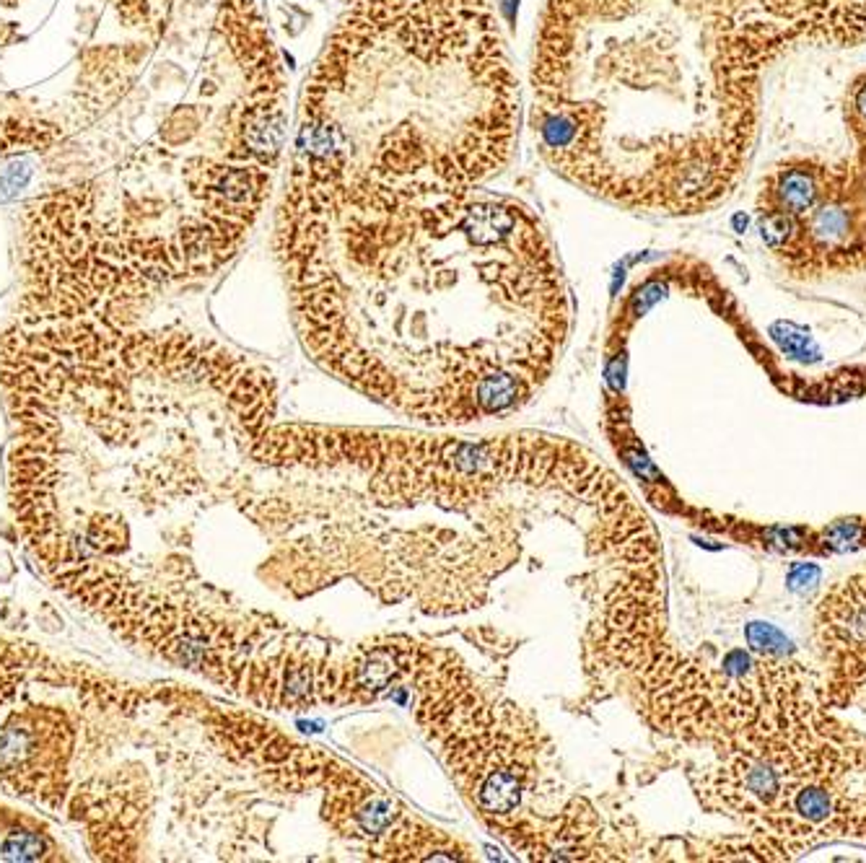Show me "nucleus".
<instances>
[{
	"label": "nucleus",
	"mask_w": 866,
	"mask_h": 863,
	"mask_svg": "<svg viewBox=\"0 0 866 863\" xmlns=\"http://www.w3.org/2000/svg\"><path fill=\"white\" fill-rule=\"evenodd\" d=\"M524 115L493 0H359L304 76L286 174L397 195L485 187Z\"/></svg>",
	"instance_id": "7ed1b4c3"
},
{
	"label": "nucleus",
	"mask_w": 866,
	"mask_h": 863,
	"mask_svg": "<svg viewBox=\"0 0 866 863\" xmlns=\"http://www.w3.org/2000/svg\"><path fill=\"white\" fill-rule=\"evenodd\" d=\"M771 335H773V340L781 345V351L786 356L799 358V360H814L817 358V348H814L806 329L797 327L791 322H778V325L771 327Z\"/></svg>",
	"instance_id": "9d476101"
},
{
	"label": "nucleus",
	"mask_w": 866,
	"mask_h": 863,
	"mask_svg": "<svg viewBox=\"0 0 866 863\" xmlns=\"http://www.w3.org/2000/svg\"><path fill=\"white\" fill-rule=\"evenodd\" d=\"M820 578H822L820 566H814V563H791L789 576H786V586H789V592L806 594L809 589H814L820 584Z\"/></svg>",
	"instance_id": "ddd939ff"
},
{
	"label": "nucleus",
	"mask_w": 866,
	"mask_h": 863,
	"mask_svg": "<svg viewBox=\"0 0 866 863\" xmlns=\"http://www.w3.org/2000/svg\"><path fill=\"white\" fill-rule=\"evenodd\" d=\"M747 643L755 654L773 656V658H786L794 654V643L771 623H749L745 630Z\"/></svg>",
	"instance_id": "6e6552de"
},
{
	"label": "nucleus",
	"mask_w": 866,
	"mask_h": 863,
	"mask_svg": "<svg viewBox=\"0 0 866 863\" xmlns=\"http://www.w3.org/2000/svg\"><path fill=\"white\" fill-rule=\"evenodd\" d=\"M745 0H545L524 125L539 161L607 206L685 215L742 166L760 21Z\"/></svg>",
	"instance_id": "f03ea898"
},
{
	"label": "nucleus",
	"mask_w": 866,
	"mask_h": 863,
	"mask_svg": "<svg viewBox=\"0 0 866 863\" xmlns=\"http://www.w3.org/2000/svg\"><path fill=\"white\" fill-rule=\"evenodd\" d=\"M27 656L24 651H16L11 646H0V706L11 698V692L19 687V682L27 674Z\"/></svg>",
	"instance_id": "9b49d317"
},
{
	"label": "nucleus",
	"mask_w": 866,
	"mask_h": 863,
	"mask_svg": "<svg viewBox=\"0 0 866 863\" xmlns=\"http://www.w3.org/2000/svg\"><path fill=\"white\" fill-rule=\"evenodd\" d=\"M760 237L768 246H786L791 238L797 237V215L786 213V210H763L760 213Z\"/></svg>",
	"instance_id": "1a4fd4ad"
},
{
	"label": "nucleus",
	"mask_w": 866,
	"mask_h": 863,
	"mask_svg": "<svg viewBox=\"0 0 866 863\" xmlns=\"http://www.w3.org/2000/svg\"><path fill=\"white\" fill-rule=\"evenodd\" d=\"M272 254L306 353L425 423L527 402L571 329L547 226L490 184L397 195L283 172Z\"/></svg>",
	"instance_id": "f257e3e1"
},
{
	"label": "nucleus",
	"mask_w": 866,
	"mask_h": 863,
	"mask_svg": "<svg viewBox=\"0 0 866 863\" xmlns=\"http://www.w3.org/2000/svg\"><path fill=\"white\" fill-rule=\"evenodd\" d=\"M61 138V127L42 122V119H0V156L16 153V150L50 149Z\"/></svg>",
	"instance_id": "39448f33"
},
{
	"label": "nucleus",
	"mask_w": 866,
	"mask_h": 863,
	"mask_svg": "<svg viewBox=\"0 0 866 863\" xmlns=\"http://www.w3.org/2000/svg\"><path fill=\"white\" fill-rule=\"evenodd\" d=\"M856 109H859V115L866 119V86L856 93Z\"/></svg>",
	"instance_id": "4468645a"
},
{
	"label": "nucleus",
	"mask_w": 866,
	"mask_h": 863,
	"mask_svg": "<svg viewBox=\"0 0 866 863\" xmlns=\"http://www.w3.org/2000/svg\"><path fill=\"white\" fill-rule=\"evenodd\" d=\"M734 226H737L740 231H742V229H747V218H745V215H737V218H734Z\"/></svg>",
	"instance_id": "2eb2a0df"
},
{
	"label": "nucleus",
	"mask_w": 866,
	"mask_h": 863,
	"mask_svg": "<svg viewBox=\"0 0 866 863\" xmlns=\"http://www.w3.org/2000/svg\"><path fill=\"white\" fill-rule=\"evenodd\" d=\"M73 729L62 711L27 706L0 729V786L34 804L61 809Z\"/></svg>",
	"instance_id": "20e7f679"
},
{
	"label": "nucleus",
	"mask_w": 866,
	"mask_h": 863,
	"mask_svg": "<svg viewBox=\"0 0 866 863\" xmlns=\"http://www.w3.org/2000/svg\"><path fill=\"white\" fill-rule=\"evenodd\" d=\"M848 210L843 208L840 203H822L820 208H812L806 231L809 237L820 244H838L840 238L848 234Z\"/></svg>",
	"instance_id": "0eeeda50"
},
{
	"label": "nucleus",
	"mask_w": 866,
	"mask_h": 863,
	"mask_svg": "<svg viewBox=\"0 0 866 863\" xmlns=\"http://www.w3.org/2000/svg\"><path fill=\"white\" fill-rule=\"evenodd\" d=\"M817 179L806 169H789L776 179V208L791 215H805L817 203Z\"/></svg>",
	"instance_id": "423d86ee"
},
{
	"label": "nucleus",
	"mask_w": 866,
	"mask_h": 863,
	"mask_svg": "<svg viewBox=\"0 0 866 863\" xmlns=\"http://www.w3.org/2000/svg\"><path fill=\"white\" fill-rule=\"evenodd\" d=\"M47 853V840L36 833H13L3 843V859L8 861H39Z\"/></svg>",
	"instance_id": "f8f14e48"
},
{
	"label": "nucleus",
	"mask_w": 866,
	"mask_h": 863,
	"mask_svg": "<svg viewBox=\"0 0 866 863\" xmlns=\"http://www.w3.org/2000/svg\"><path fill=\"white\" fill-rule=\"evenodd\" d=\"M337 3H343V5H351V3H359V0H337Z\"/></svg>",
	"instance_id": "dca6fc26"
}]
</instances>
